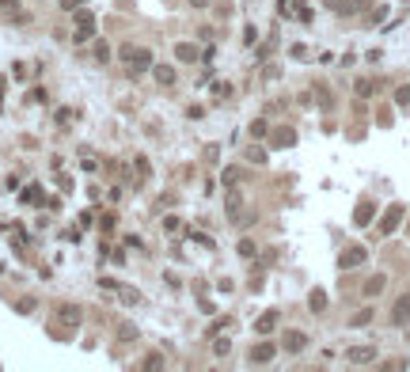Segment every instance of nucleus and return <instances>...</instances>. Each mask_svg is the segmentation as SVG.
<instances>
[{
	"label": "nucleus",
	"mask_w": 410,
	"mask_h": 372,
	"mask_svg": "<svg viewBox=\"0 0 410 372\" xmlns=\"http://www.w3.org/2000/svg\"><path fill=\"white\" fill-rule=\"evenodd\" d=\"M118 61L129 68V76H141L144 68H152V53H148V50H141V46H122Z\"/></svg>",
	"instance_id": "nucleus-1"
},
{
	"label": "nucleus",
	"mask_w": 410,
	"mask_h": 372,
	"mask_svg": "<svg viewBox=\"0 0 410 372\" xmlns=\"http://www.w3.org/2000/svg\"><path fill=\"white\" fill-rule=\"evenodd\" d=\"M365 258H368L365 247H346V251L338 254V270H353V266H361Z\"/></svg>",
	"instance_id": "nucleus-2"
},
{
	"label": "nucleus",
	"mask_w": 410,
	"mask_h": 372,
	"mask_svg": "<svg viewBox=\"0 0 410 372\" xmlns=\"http://www.w3.org/2000/svg\"><path fill=\"white\" fill-rule=\"evenodd\" d=\"M57 323H61V327H80V323H84V308L61 304V308H57Z\"/></svg>",
	"instance_id": "nucleus-3"
},
{
	"label": "nucleus",
	"mask_w": 410,
	"mask_h": 372,
	"mask_svg": "<svg viewBox=\"0 0 410 372\" xmlns=\"http://www.w3.org/2000/svg\"><path fill=\"white\" fill-rule=\"evenodd\" d=\"M273 357H277V346H273V342H262V346L251 349V365H270Z\"/></svg>",
	"instance_id": "nucleus-4"
},
{
	"label": "nucleus",
	"mask_w": 410,
	"mask_h": 372,
	"mask_svg": "<svg viewBox=\"0 0 410 372\" xmlns=\"http://www.w3.org/2000/svg\"><path fill=\"white\" fill-rule=\"evenodd\" d=\"M87 38H95V19L87 12H80L76 15V42H87Z\"/></svg>",
	"instance_id": "nucleus-5"
},
{
	"label": "nucleus",
	"mask_w": 410,
	"mask_h": 372,
	"mask_svg": "<svg viewBox=\"0 0 410 372\" xmlns=\"http://www.w3.org/2000/svg\"><path fill=\"white\" fill-rule=\"evenodd\" d=\"M392 323H395V327H406V323H410V296H399V300H395Z\"/></svg>",
	"instance_id": "nucleus-6"
},
{
	"label": "nucleus",
	"mask_w": 410,
	"mask_h": 372,
	"mask_svg": "<svg viewBox=\"0 0 410 372\" xmlns=\"http://www.w3.org/2000/svg\"><path fill=\"white\" fill-rule=\"evenodd\" d=\"M273 148H292L296 144V129H289V125H281V129H273Z\"/></svg>",
	"instance_id": "nucleus-7"
},
{
	"label": "nucleus",
	"mask_w": 410,
	"mask_h": 372,
	"mask_svg": "<svg viewBox=\"0 0 410 372\" xmlns=\"http://www.w3.org/2000/svg\"><path fill=\"white\" fill-rule=\"evenodd\" d=\"M349 365H372V357H376V349L372 346H353V349H349Z\"/></svg>",
	"instance_id": "nucleus-8"
},
{
	"label": "nucleus",
	"mask_w": 410,
	"mask_h": 372,
	"mask_svg": "<svg viewBox=\"0 0 410 372\" xmlns=\"http://www.w3.org/2000/svg\"><path fill=\"white\" fill-rule=\"evenodd\" d=\"M399 220H403V205H392V209L384 213V220H380V232H384V236H387V232H395Z\"/></svg>",
	"instance_id": "nucleus-9"
},
{
	"label": "nucleus",
	"mask_w": 410,
	"mask_h": 372,
	"mask_svg": "<svg viewBox=\"0 0 410 372\" xmlns=\"http://www.w3.org/2000/svg\"><path fill=\"white\" fill-rule=\"evenodd\" d=\"M0 15L12 23H27V12H19V0H0Z\"/></svg>",
	"instance_id": "nucleus-10"
},
{
	"label": "nucleus",
	"mask_w": 410,
	"mask_h": 372,
	"mask_svg": "<svg viewBox=\"0 0 410 372\" xmlns=\"http://www.w3.org/2000/svg\"><path fill=\"white\" fill-rule=\"evenodd\" d=\"M281 346H285L289 354H300V349L308 346V334H300V330H289V334L281 338Z\"/></svg>",
	"instance_id": "nucleus-11"
},
{
	"label": "nucleus",
	"mask_w": 410,
	"mask_h": 372,
	"mask_svg": "<svg viewBox=\"0 0 410 372\" xmlns=\"http://www.w3.org/2000/svg\"><path fill=\"white\" fill-rule=\"evenodd\" d=\"M175 57H179V61H198L201 50H198L194 42H179V46H175Z\"/></svg>",
	"instance_id": "nucleus-12"
},
{
	"label": "nucleus",
	"mask_w": 410,
	"mask_h": 372,
	"mask_svg": "<svg viewBox=\"0 0 410 372\" xmlns=\"http://www.w3.org/2000/svg\"><path fill=\"white\" fill-rule=\"evenodd\" d=\"M152 76H156V84H175V68L171 65H152Z\"/></svg>",
	"instance_id": "nucleus-13"
},
{
	"label": "nucleus",
	"mask_w": 410,
	"mask_h": 372,
	"mask_svg": "<svg viewBox=\"0 0 410 372\" xmlns=\"http://www.w3.org/2000/svg\"><path fill=\"white\" fill-rule=\"evenodd\" d=\"M273 327H277V311H266V315H258V323H255L258 334H270Z\"/></svg>",
	"instance_id": "nucleus-14"
},
{
	"label": "nucleus",
	"mask_w": 410,
	"mask_h": 372,
	"mask_svg": "<svg viewBox=\"0 0 410 372\" xmlns=\"http://www.w3.org/2000/svg\"><path fill=\"white\" fill-rule=\"evenodd\" d=\"M384 285H387V277H384V273L368 277V281H365V296H376V292H384Z\"/></svg>",
	"instance_id": "nucleus-15"
},
{
	"label": "nucleus",
	"mask_w": 410,
	"mask_h": 372,
	"mask_svg": "<svg viewBox=\"0 0 410 372\" xmlns=\"http://www.w3.org/2000/svg\"><path fill=\"white\" fill-rule=\"evenodd\" d=\"M118 300H122V304H137V300H141V292H137V289H129V285H118Z\"/></svg>",
	"instance_id": "nucleus-16"
},
{
	"label": "nucleus",
	"mask_w": 410,
	"mask_h": 372,
	"mask_svg": "<svg viewBox=\"0 0 410 372\" xmlns=\"http://www.w3.org/2000/svg\"><path fill=\"white\" fill-rule=\"evenodd\" d=\"M137 338V327L133 323H118V342H133Z\"/></svg>",
	"instance_id": "nucleus-17"
},
{
	"label": "nucleus",
	"mask_w": 410,
	"mask_h": 372,
	"mask_svg": "<svg viewBox=\"0 0 410 372\" xmlns=\"http://www.w3.org/2000/svg\"><path fill=\"white\" fill-rule=\"evenodd\" d=\"M353 91L361 95V99H365V95H372V91H376V80H357V84H353Z\"/></svg>",
	"instance_id": "nucleus-18"
},
{
	"label": "nucleus",
	"mask_w": 410,
	"mask_h": 372,
	"mask_svg": "<svg viewBox=\"0 0 410 372\" xmlns=\"http://www.w3.org/2000/svg\"><path fill=\"white\" fill-rule=\"evenodd\" d=\"M323 308H327V292L315 289V292H311V311H323Z\"/></svg>",
	"instance_id": "nucleus-19"
},
{
	"label": "nucleus",
	"mask_w": 410,
	"mask_h": 372,
	"mask_svg": "<svg viewBox=\"0 0 410 372\" xmlns=\"http://www.w3.org/2000/svg\"><path fill=\"white\" fill-rule=\"evenodd\" d=\"M365 323H372V308H365V311H357L353 319H349V327H365Z\"/></svg>",
	"instance_id": "nucleus-20"
},
{
	"label": "nucleus",
	"mask_w": 410,
	"mask_h": 372,
	"mask_svg": "<svg viewBox=\"0 0 410 372\" xmlns=\"http://www.w3.org/2000/svg\"><path fill=\"white\" fill-rule=\"evenodd\" d=\"M372 213H376V209H372V205L365 201V205L357 209V217H353V220H357V224H368V220H372Z\"/></svg>",
	"instance_id": "nucleus-21"
},
{
	"label": "nucleus",
	"mask_w": 410,
	"mask_h": 372,
	"mask_svg": "<svg viewBox=\"0 0 410 372\" xmlns=\"http://www.w3.org/2000/svg\"><path fill=\"white\" fill-rule=\"evenodd\" d=\"M266 133H270V125H266V118L251 122V137H266Z\"/></svg>",
	"instance_id": "nucleus-22"
},
{
	"label": "nucleus",
	"mask_w": 410,
	"mask_h": 372,
	"mask_svg": "<svg viewBox=\"0 0 410 372\" xmlns=\"http://www.w3.org/2000/svg\"><path fill=\"white\" fill-rule=\"evenodd\" d=\"M327 8H334V12H353V0H327Z\"/></svg>",
	"instance_id": "nucleus-23"
},
{
	"label": "nucleus",
	"mask_w": 410,
	"mask_h": 372,
	"mask_svg": "<svg viewBox=\"0 0 410 372\" xmlns=\"http://www.w3.org/2000/svg\"><path fill=\"white\" fill-rule=\"evenodd\" d=\"M23 201H42V186H27V190H23Z\"/></svg>",
	"instance_id": "nucleus-24"
},
{
	"label": "nucleus",
	"mask_w": 410,
	"mask_h": 372,
	"mask_svg": "<svg viewBox=\"0 0 410 372\" xmlns=\"http://www.w3.org/2000/svg\"><path fill=\"white\" fill-rule=\"evenodd\" d=\"M236 179H239V168H224V175H220V182H224V186H232Z\"/></svg>",
	"instance_id": "nucleus-25"
},
{
	"label": "nucleus",
	"mask_w": 410,
	"mask_h": 372,
	"mask_svg": "<svg viewBox=\"0 0 410 372\" xmlns=\"http://www.w3.org/2000/svg\"><path fill=\"white\" fill-rule=\"evenodd\" d=\"M387 19V4H380V8H372V27H380Z\"/></svg>",
	"instance_id": "nucleus-26"
},
{
	"label": "nucleus",
	"mask_w": 410,
	"mask_h": 372,
	"mask_svg": "<svg viewBox=\"0 0 410 372\" xmlns=\"http://www.w3.org/2000/svg\"><path fill=\"white\" fill-rule=\"evenodd\" d=\"M228 349H232V342H224V338H217V342H213V354H217V357H224Z\"/></svg>",
	"instance_id": "nucleus-27"
},
{
	"label": "nucleus",
	"mask_w": 410,
	"mask_h": 372,
	"mask_svg": "<svg viewBox=\"0 0 410 372\" xmlns=\"http://www.w3.org/2000/svg\"><path fill=\"white\" fill-rule=\"evenodd\" d=\"M106 57H110V46H106V42H95V61H106Z\"/></svg>",
	"instance_id": "nucleus-28"
},
{
	"label": "nucleus",
	"mask_w": 410,
	"mask_h": 372,
	"mask_svg": "<svg viewBox=\"0 0 410 372\" xmlns=\"http://www.w3.org/2000/svg\"><path fill=\"white\" fill-rule=\"evenodd\" d=\"M72 114H76V110H68V106H61V110H57V125H68V122H72Z\"/></svg>",
	"instance_id": "nucleus-29"
},
{
	"label": "nucleus",
	"mask_w": 410,
	"mask_h": 372,
	"mask_svg": "<svg viewBox=\"0 0 410 372\" xmlns=\"http://www.w3.org/2000/svg\"><path fill=\"white\" fill-rule=\"evenodd\" d=\"M247 160H251V163H262V160H266V152H262V148H251Z\"/></svg>",
	"instance_id": "nucleus-30"
},
{
	"label": "nucleus",
	"mask_w": 410,
	"mask_h": 372,
	"mask_svg": "<svg viewBox=\"0 0 410 372\" xmlns=\"http://www.w3.org/2000/svg\"><path fill=\"white\" fill-rule=\"evenodd\" d=\"M163 228H167V232H179L182 220H179V217H167V220H163Z\"/></svg>",
	"instance_id": "nucleus-31"
},
{
	"label": "nucleus",
	"mask_w": 410,
	"mask_h": 372,
	"mask_svg": "<svg viewBox=\"0 0 410 372\" xmlns=\"http://www.w3.org/2000/svg\"><path fill=\"white\" fill-rule=\"evenodd\" d=\"M144 368H163V357H160V354H152L148 361H144Z\"/></svg>",
	"instance_id": "nucleus-32"
},
{
	"label": "nucleus",
	"mask_w": 410,
	"mask_h": 372,
	"mask_svg": "<svg viewBox=\"0 0 410 372\" xmlns=\"http://www.w3.org/2000/svg\"><path fill=\"white\" fill-rule=\"evenodd\" d=\"M213 91H217L220 99H228V95H232V87H228V84H213Z\"/></svg>",
	"instance_id": "nucleus-33"
},
{
	"label": "nucleus",
	"mask_w": 410,
	"mask_h": 372,
	"mask_svg": "<svg viewBox=\"0 0 410 372\" xmlns=\"http://www.w3.org/2000/svg\"><path fill=\"white\" fill-rule=\"evenodd\" d=\"M239 254H247V258H251V254H255V243H251V239H243V243H239Z\"/></svg>",
	"instance_id": "nucleus-34"
},
{
	"label": "nucleus",
	"mask_w": 410,
	"mask_h": 372,
	"mask_svg": "<svg viewBox=\"0 0 410 372\" xmlns=\"http://www.w3.org/2000/svg\"><path fill=\"white\" fill-rule=\"evenodd\" d=\"M395 103H410V87H399V91H395Z\"/></svg>",
	"instance_id": "nucleus-35"
},
{
	"label": "nucleus",
	"mask_w": 410,
	"mask_h": 372,
	"mask_svg": "<svg viewBox=\"0 0 410 372\" xmlns=\"http://www.w3.org/2000/svg\"><path fill=\"white\" fill-rule=\"evenodd\" d=\"M80 4H84V0H61V8H65V12H76Z\"/></svg>",
	"instance_id": "nucleus-36"
},
{
	"label": "nucleus",
	"mask_w": 410,
	"mask_h": 372,
	"mask_svg": "<svg viewBox=\"0 0 410 372\" xmlns=\"http://www.w3.org/2000/svg\"><path fill=\"white\" fill-rule=\"evenodd\" d=\"M190 4H194V8H209V0H190Z\"/></svg>",
	"instance_id": "nucleus-37"
}]
</instances>
